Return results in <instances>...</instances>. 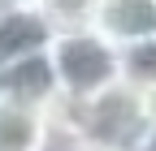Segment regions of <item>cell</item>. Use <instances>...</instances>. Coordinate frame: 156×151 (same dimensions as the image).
<instances>
[{
  "label": "cell",
  "mask_w": 156,
  "mask_h": 151,
  "mask_svg": "<svg viewBox=\"0 0 156 151\" xmlns=\"http://www.w3.org/2000/svg\"><path fill=\"white\" fill-rule=\"evenodd\" d=\"M122 73L134 86H156V39L122 48Z\"/></svg>",
  "instance_id": "cell-8"
},
{
  "label": "cell",
  "mask_w": 156,
  "mask_h": 151,
  "mask_svg": "<svg viewBox=\"0 0 156 151\" xmlns=\"http://www.w3.org/2000/svg\"><path fill=\"white\" fill-rule=\"evenodd\" d=\"M91 26L117 48L156 39V0H100Z\"/></svg>",
  "instance_id": "cell-5"
},
{
  "label": "cell",
  "mask_w": 156,
  "mask_h": 151,
  "mask_svg": "<svg viewBox=\"0 0 156 151\" xmlns=\"http://www.w3.org/2000/svg\"><path fill=\"white\" fill-rule=\"evenodd\" d=\"M22 5H30V0H0V13H13V9H22Z\"/></svg>",
  "instance_id": "cell-9"
},
{
  "label": "cell",
  "mask_w": 156,
  "mask_h": 151,
  "mask_svg": "<svg viewBox=\"0 0 156 151\" xmlns=\"http://www.w3.org/2000/svg\"><path fill=\"white\" fill-rule=\"evenodd\" d=\"M30 5L52 26V35H69V30H87L95 22V5L100 0H30Z\"/></svg>",
  "instance_id": "cell-7"
},
{
  "label": "cell",
  "mask_w": 156,
  "mask_h": 151,
  "mask_svg": "<svg viewBox=\"0 0 156 151\" xmlns=\"http://www.w3.org/2000/svg\"><path fill=\"white\" fill-rule=\"evenodd\" d=\"M48 56H52V69H56V82H61L65 99H91V95H100V91H108L126 78L122 73V48L108 43L95 26L52 35Z\"/></svg>",
  "instance_id": "cell-2"
},
{
  "label": "cell",
  "mask_w": 156,
  "mask_h": 151,
  "mask_svg": "<svg viewBox=\"0 0 156 151\" xmlns=\"http://www.w3.org/2000/svg\"><path fill=\"white\" fill-rule=\"evenodd\" d=\"M0 95L30 99V104H56L61 99V82H56V69H52L48 48L0 65Z\"/></svg>",
  "instance_id": "cell-4"
},
{
  "label": "cell",
  "mask_w": 156,
  "mask_h": 151,
  "mask_svg": "<svg viewBox=\"0 0 156 151\" xmlns=\"http://www.w3.org/2000/svg\"><path fill=\"white\" fill-rule=\"evenodd\" d=\"M48 43H52V26L35 13V5L0 13V65L17 61V56H30V52H44Z\"/></svg>",
  "instance_id": "cell-6"
},
{
  "label": "cell",
  "mask_w": 156,
  "mask_h": 151,
  "mask_svg": "<svg viewBox=\"0 0 156 151\" xmlns=\"http://www.w3.org/2000/svg\"><path fill=\"white\" fill-rule=\"evenodd\" d=\"M65 112L74 121L78 151H143L147 147L152 121L139 104V86L126 78L91 99H65Z\"/></svg>",
  "instance_id": "cell-1"
},
{
  "label": "cell",
  "mask_w": 156,
  "mask_h": 151,
  "mask_svg": "<svg viewBox=\"0 0 156 151\" xmlns=\"http://www.w3.org/2000/svg\"><path fill=\"white\" fill-rule=\"evenodd\" d=\"M52 104H30L0 95V151H48Z\"/></svg>",
  "instance_id": "cell-3"
}]
</instances>
